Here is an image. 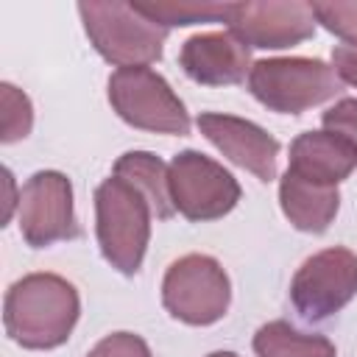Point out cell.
I'll list each match as a JSON object with an SVG mask.
<instances>
[{
    "mask_svg": "<svg viewBox=\"0 0 357 357\" xmlns=\"http://www.w3.org/2000/svg\"><path fill=\"white\" fill-rule=\"evenodd\" d=\"M81 315V298L73 282L59 273H25L3 298L6 335L33 351L59 349L73 335Z\"/></svg>",
    "mask_w": 357,
    "mask_h": 357,
    "instance_id": "obj_1",
    "label": "cell"
},
{
    "mask_svg": "<svg viewBox=\"0 0 357 357\" xmlns=\"http://www.w3.org/2000/svg\"><path fill=\"white\" fill-rule=\"evenodd\" d=\"M153 209L148 198L126 178L109 176L95 190V234L103 259L123 276L142 268L151 240Z\"/></svg>",
    "mask_w": 357,
    "mask_h": 357,
    "instance_id": "obj_2",
    "label": "cell"
},
{
    "mask_svg": "<svg viewBox=\"0 0 357 357\" xmlns=\"http://www.w3.org/2000/svg\"><path fill=\"white\" fill-rule=\"evenodd\" d=\"M343 89L335 67L310 56L259 59L248 73V92L271 112L301 114L332 100Z\"/></svg>",
    "mask_w": 357,
    "mask_h": 357,
    "instance_id": "obj_3",
    "label": "cell"
},
{
    "mask_svg": "<svg viewBox=\"0 0 357 357\" xmlns=\"http://www.w3.org/2000/svg\"><path fill=\"white\" fill-rule=\"evenodd\" d=\"M78 14L92 47L117 70L162 59L167 28L139 14L134 3H78Z\"/></svg>",
    "mask_w": 357,
    "mask_h": 357,
    "instance_id": "obj_4",
    "label": "cell"
},
{
    "mask_svg": "<svg viewBox=\"0 0 357 357\" xmlns=\"http://www.w3.org/2000/svg\"><path fill=\"white\" fill-rule=\"evenodd\" d=\"M109 103L123 123L151 134H190V114L173 86L151 67H123L109 75Z\"/></svg>",
    "mask_w": 357,
    "mask_h": 357,
    "instance_id": "obj_5",
    "label": "cell"
},
{
    "mask_svg": "<svg viewBox=\"0 0 357 357\" xmlns=\"http://www.w3.org/2000/svg\"><path fill=\"white\" fill-rule=\"evenodd\" d=\"M165 310L190 326L218 324L231 304V282L223 265L209 254H184L165 271Z\"/></svg>",
    "mask_w": 357,
    "mask_h": 357,
    "instance_id": "obj_6",
    "label": "cell"
},
{
    "mask_svg": "<svg viewBox=\"0 0 357 357\" xmlns=\"http://www.w3.org/2000/svg\"><path fill=\"white\" fill-rule=\"evenodd\" d=\"M167 187L173 209L192 223H209L229 215L243 195L240 181L220 162L192 148L170 159Z\"/></svg>",
    "mask_w": 357,
    "mask_h": 357,
    "instance_id": "obj_7",
    "label": "cell"
},
{
    "mask_svg": "<svg viewBox=\"0 0 357 357\" xmlns=\"http://www.w3.org/2000/svg\"><path fill=\"white\" fill-rule=\"evenodd\" d=\"M357 296V254L346 245H332L307 257L290 282L296 312L310 321H326Z\"/></svg>",
    "mask_w": 357,
    "mask_h": 357,
    "instance_id": "obj_8",
    "label": "cell"
},
{
    "mask_svg": "<svg viewBox=\"0 0 357 357\" xmlns=\"http://www.w3.org/2000/svg\"><path fill=\"white\" fill-rule=\"evenodd\" d=\"M17 220L20 234L31 248L75 240L81 226L73 206V181L61 170H36L20 190Z\"/></svg>",
    "mask_w": 357,
    "mask_h": 357,
    "instance_id": "obj_9",
    "label": "cell"
},
{
    "mask_svg": "<svg viewBox=\"0 0 357 357\" xmlns=\"http://www.w3.org/2000/svg\"><path fill=\"white\" fill-rule=\"evenodd\" d=\"M229 33H234L248 47L284 50L296 47L315 33L312 6L304 0H257V3H229L223 17Z\"/></svg>",
    "mask_w": 357,
    "mask_h": 357,
    "instance_id": "obj_10",
    "label": "cell"
},
{
    "mask_svg": "<svg viewBox=\"0 0 357 357\" xmlns=\"http://www.w3.org/2000/svg\"><path fill=\"white\" fill-rule=\"evenodd\" d=\"M195 126L237 167L254 173L259 181L276 178L279 139L271 137L262 126H257L245 117L220 114V112H201Z\"/></svg>",
    "mask_w": 357,
    "mask_h": 357,
    "instance_id": "obj_11",
    "label": "cell"
},
{
    "mask_svg": "<svg viewBox=\"0 0 357 357\" xmlns=\"http://www.w3.org/2000/svg\"><path fill=\"white\" fill-rule=\"evenodd\" d=\"M178 64L201 86H231L251 73V47L229 31H206L181 45Z\"/></svg>",
    "mask_w": 357,
    "mask_h": 357,
    "instance_id": "obj_12",
    "label": "cell"
},
{
    "mask_svg": "<svg viewBox=\"0 0 357 357\" xmlns=\"http://www.w3.org/2000/svg\"><path fill=\"white\" fill-rule=\"evenodd\" d=\"M287 170L301 178L337 187L357 170V148L326 128L304 131L290 142Z\"/></svg>",
    "mask_w": 357,
    "mask_h": 357,
    "instance_id": "obj_13",
    "label": "cell"
},
{
    "mask_svg": "<svg viewBox=\"0 0 357 357\" xmlns=\"http://www.w3.org/2000/svg\"><path fill=\"white\" fill-rule=\"evenodd\" d=\"M279 206L290 226L307 234H324L340 209L337 187L301 178L290 170L279 178Z\"/></svg>",
    "mask_w": 357,
    "mask_h": 357,
    "instance_id": "obj_14",
    "label": "cell"
},
{
    "mask_svg": "<svg viewBox=\"0 0 357 357\" xmlns=\"http://www.w3.org/2000/svg\"><path fill=\"white\" fill-rule=\"evenodd\" d=\"M114 176L131 181L151 204L156 220H167L176 215L173 201H170V187H167V165L151 153V151H126L114 162Z\"/></svg>",
    "mask_w": 357,
    "mask_h": 357,
    "instance_id": "obj_15",
    "label": "cell"
},
{
    "mask_svg": "<svg viewBox=\"0 0 357 357\" xmlns=\"http://www.w3.org/2000/svg\"><path fill=\"white\" fill-rule=\"evenodd\" d=\"M257 357H335V343L324 335L298 332L287 321H268L254 335Z\"/></svg>",
    "mask_w": 357,
    "mask_h": 357,
    "instance_id": "obj_16",
    "label": "cell"
},
{
    "mask_svg": "<svg viewBox=\"0 0 357 357\" xmlns=\"http://www.w3.org/2000/svg\"><path fill=\"white\" fill-rule=\"evenodd\" d=\"M229 3H134L139 14L162 28H184L195 22H223Z\"/></svg>",
    "mask_w": 357,
    "mask_h": 357,
    "instance_id": "obj_17",
    "label": "cell"
},
{
    "mask_svg": "<svg viewBox=\"0 0 357 357\" xmlns=\"http://www.w3.org/2000/svg\"><path fill=\"white\" fill-rule=\"evenodd\" d=\"M0 92H3V134H0V139L6 145H11L31 134L33 106H31V98L8 81L0 84Z\"/></svg>",
    "mask_w": 357,
    "mask_h": 357,
    "instance_id": "obj_18",
    "label": "cell"
},
{
    "mask_svg": "<svg viewBox=\"0 0 357 357\" xmlns=\"http://www.w3.org/2000/svg\"><path fill=\"white\" fill-rule=\"evenodd\" d=\"M315 22L329 33L343 39V45H357V3H310Z\"/></svg>",
    "mask_w": 357,
    "mask_h": 357,
    "instance_id": "obj_19",
    "label": "cell"
},
{
    "mask_svg": "<svg viewBox=\"0 0 357 357\" xmlns=\"http://www.w3.org/2000/svg\"><path fill=\"white\" fill-rule=\"evenodd\" d=\"M86 357H153L151 346L134 332H112L98 340Z\"/></svg>",
    "mask_w": 357,
    "mask_h": 357,
    "instance_id": "obj_20",
    "label": "cell"
},
{
    "mask_svg": "<svg viewBox=\"0 0 357 357\" xmlns=\"http://www.w3.org/2000/svg\"><path fill=\"white\" fill-rule=\"evenodd\" d=\"M321 123L326 131L349 139L357 148V98H340L321 114Z\"/></svg>",
    "mask_w": 357,
    "mask_h": 357,
    "instance_id": "obj_21",
    "label": "cell"
},
{
    "mask_svg": "<svg viewBox=\"0 0 357 357\" xmlns=\"http://www.w3.org/2000/svg\"><path fill=\"white\" fill-rule=\"evenodd\" d=\"M332 67L343 84L357 86V45H335L332 47Z\"/></svg>",
    "mask_w": 357,
    "mask_h": 357,
    "instance_id": "obj_22",
    "label": "cell"
},
{
    "mask_svg": "<svg viewBox=\"0 0 357 357\" xmlns=\"http://www.w3.org/2000/svg\"><path fill=\"white\" fill-rule=\"evenodd\" d=\"M206 357H240V354H234V351H212Z\"/></svg>",
    "mask_w": 357,
    "mask_h": 357,
    "instance_id": "obj_23",
    "label": "cell"
}]
</instances>
